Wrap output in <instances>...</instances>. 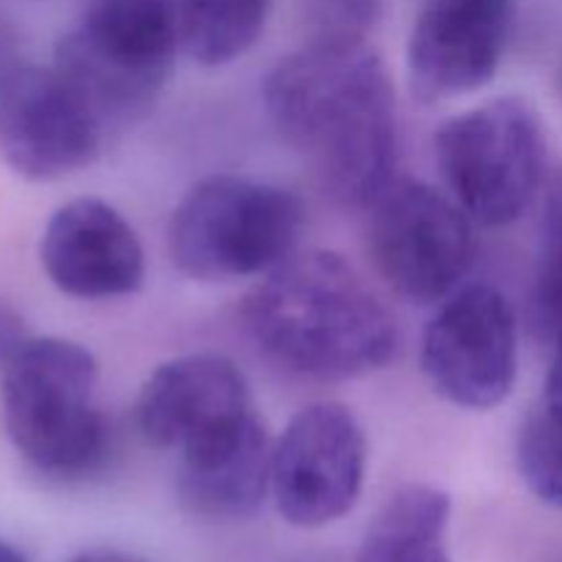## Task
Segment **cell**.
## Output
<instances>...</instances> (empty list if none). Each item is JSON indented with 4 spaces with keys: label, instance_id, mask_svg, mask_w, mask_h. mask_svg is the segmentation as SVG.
I'll use <instances>...</instances> for the list:
<instances>
[{
    "label": "cell",
    "instance_id": "6da1fadb",
    "mask_svg": "<svg viewBox=\"0 0 562 562\" xmlns=\"http://www.w3.org/2000/svg\"><path fill=\"white\" fill-rule=\"evenodd\" d=\"M274 130L344 206H371L395 179V93L360 33L318 31L263 80Z\"/></svg>",
    "mask_w": 562,
    "mask_h": 562
},
{
    "label": "cell",
    "instance_id": "7a4b0ae2",
    "mask_svg": "<svg viewBox=\"0 0 562 562\" xmlns=\"http://www.w3.org/2000/svg\"><path fill=\"white\" fill-rule=\"evenodd\" d=\"M241 316L269 360L316 382L368 376L398 351L387 307L327 250L291 252L245 296Z\"/></svg>",
    "mask_w": 562,
    "mask_h": 562
},
{
    "label": "cell",
    "instance_id": "3957f363",
    "mask_svg": "<svg viewBox=\"0 0 562 562\" xmlns=\"http://www.w3.org/2000/svg\"><path fill=\"white\" fill-rule=\"evenodd\" d=\"M99 366L66 338H27L0 376L5 434L53 481H86L110 459V426L93 404Z\"/></svg>",
    "mask_w": 562,
    "mask_h": 562
},
{
    "label": "cell",
    "instance_id": "277c9868",
    "mask_svg": "<svg viewBox=\"0 0 562 562\" xmlns=\"http://www.w3.org/2000/svg\"><path fill=\"white\" fill-rule=\"evenodd\" d=\"M302 223L305 209L294 192L247 176H209L170 217V258L201 283L256 278L296 252Z\"/></svg>",
    "mask_w": 562,
    "mask_h": 562
},
{
    "label": "cell",
    "instance_id": "5b68a950",
    "mask_svg": "<svg viewBox=\"0 0 562 562\" xmlns=\"http://www.w3.org/2000/svg\"><path fill=\"white\" fill-rule=\"evenodd\" d=\"M181 44L179 0H91L82 22L60 38L55 66L110 121L154 108Z\"/></svg>",
    "mask_w": 562,
    "mask_h": 562
},
{
    "label": "cell",
    "instance_id": "8992f818",
    "mask_svg": "<svg viewBox=\"0 0 562 562\" xmlns=\"http://www.w3.org/2000/svg\"><path fill=\"white\" fill-rule=\"evenodd\" d=\"M434 151L459 206L486 228L516 223L547 176L543 124L521 97L492 99L448 119Z\"/></svg>",
    "mask_w": 562,
    "mask_h": 562
},
{
    "label": "cell",
    "instance_id": "52a82bcc",
    "mask_svg": "<svg viewBox=\"0 0 562 562\" xmlns=\"http://www.w3.org/2000/svg\"><path fill=\"white\" fill-rule=\"evenodd\" d=\"M379 274L415 305L448 300L475 261V228L459 201L420 179H393L371 203Z\"/></svg>",
    "mask_w": 562,
    "mask_h": 562
},
{
    "label": "cell",
    "instance_id": "ba28073f",
    "mask_svg": "<svg viewBox=\"0 0 562 562\" xmlns=\"http://www.w3.org/2000/svg\"><path fill=\"white\" fill-rule=\"evenodd\" d=\"M104 119L60 66L0 75V157L27 181H55L97 162Z\"/></svg>",
    "mask_w": 562,
    "mask_h": 562
},
{
    "label": "cell",
    "instance_id": "9c48e42d",
    "mask_svg": "<svg viewBox=\"0 0 562 562\" xmlns=\"http://www.w3.org/2000/svg\"><path fill=\"white\" fill-rule=\"evenodd\" d=\"M420 366L434 393L464 409H494L519 373V324L505 294L472 283L453 291L423 333Z\"/></svg>",
    "mask_w": 562,
    "mask_h": 562
},
{
    "label": "cell",
    "instance_id": "30bf717a",
    "mask_svg": "<svg viewBox=\"0 0 562 562\" xmlns=\"http://www.w3.org/2000/svg\"><path fill=\"white\" fill-rule=\"evenodd\" d=\"M366 461V434L349 406L338 401L305 406L272 448L278 514L302 530L344 519L360 499Z\"/></svg>",
    "mask_w": 562,
    "mask_h": 562
},
{
    "label": "cell",
    "instance_id": "8fae6325",
    "mask_svg": "<svg viewBox=\"0 0 562 562\" xmlns=\"http://www.w3.org/2000/svg\"><path fill=\"white\" fill-rule=\"evenodd\" d=\"M514 22V0H426L406 47L409 88L434 104L494 80Z\"/></svg>",
    "mask_w": 562,
    "mask_h": 562
},
{
    "label": "cell",
    "instance_id": "7c38bea8",
    "mask_svg": "<svg viewBox=\"0 0 562 562\" xmlns=\"http://www.w3.org/2000/svg\"><path fill=\"white\" fill-rule=\"evenodd\" d=\"M252 412L250 384L225 355H184L162 362L140 387L135 423L151 448L184 450Z\"/></svg>",
    "mask_w": 562,
    "mask_h": 562
},
{
    "label": "cell",
    "instance_id": "4fadbf2b",
    "mask_svg": "<svg viewBox=\"0 0 562 562\" xmlns=\"http://www.w3.org/2000/svg\"><path fill=\"white\" fill-rule=\"evenodd\" d=\"M38 256L49 283L75 300L130 296L146 280L135 228L99 198L64 203L44 228Z\"/></svg>",
    "mask_w": 562,
    "mask_h": 562
},
{
    "label": "cell",
    "instance_id": "5bb4252c",
    "mask_svg": "<svg viewBox=\"0 0 562 562\" xmlns=\"http://www.w3.org/2000/svg\"><path fill=\"white\" fill-rule=\"evenodd\" d=\"M269 492L272 442L256 412L181 450L176 494L198 519H250Z\"/></svg>",
    "mask_w": 562,
    "mask_h": 562
},
{
    "label": "cell",
    "instance_id": "9a60e30c",
    "mask_svg": "<svg viewBox=\"0 0 562 562\" xmlns=\"http://www.w3.org/2000/svg\"><path fill=\"white\" fill-rule=\"evenodd\" d=\"M448 494L412 483L384 503L368 527L355 562H450Z\"/></svg>",
    "mask_w": 562,
    "mask_h": 562
},
{
    "label": "cell",
    "instance_id": "2e32d148",
    "mask_svg": "<svg viewBox=\"0 0 562 562\" xmlns=\"http://www.w3.org/2000/svg\"><path fill=\"white\" fill-rule=\"evenodd\" d=\"M272 0H179L181 47L195 64L241 58L267 25Z\"/></svg>",
    "mask_w": 562,
    "mask_h": 562
},
{
    "label": "cell",
    "instance_id": "e0dca14e",
    "mask_svg": "<svg viewBox=\"0 0 562 562\" xmlns=\"http://www.w3.org/2000/svg\"><path fill=\"white\" fill-rule=\"evenodd\" d=\"M521 481L541 503L562 510V417L536 406L525 417L516 439Z\"/></svg>",
    "mask_w": 562,
    "mask_h": 562
},
{
    "label": "cell",
    "instance_id": "ac0fdd59",
    "mask_svg": "<svg viewBox=\"0 0 562 562\" xmlns=\"http://www.w3.org/2000/svg\"><path fill=\"white\" fill-rule=\"evenodd\" d=\"M532 324L543 340L562 344V170L547 190L543 250L532 285Z\"/></svg>",
    "mask_w": 562,
    "mask_h": 562
},
{
    "label": "cell",
    "instance_id": "d6986e66",
    "mask_svg": "<svg viewBox=\"0 0 562 562\" xmlns=\"http://www.w3.org/2000/svg\"><path fill=\"white\" fill-rule=\"evenodd\" d=\"M379 14V0H318L322 31L329 33H360L371 27Z\"/></svg>",
    "mask_w": 562,
    "mask_h": 562
},
{
    "label": "cell",
    "instance_id": "ffe728a7",
    "mask_svg": "<svg viewBox=\"0 0 562 562\" xmlns=\"http://www.w3.org/2000/svg\"><path fill=\"white\" fill-rule=\"evenodd\" d=\"M27 340L25 322L11 305L0 302V368L11 360L16 349Z\"/></svg>",
    "mask_w": 562,
    "mask_h": 562
},
{
    "label": "cell",
    "instance_id": "44dd1931",
    "mask_svg": "<svg viewBox=\"0 0 562 562\" xmlns=\"http://www.w3.org/2000/svg\"><path fill=\"white\" fill-rule=\"evenodd\" d=\"M543 406L554 415L562 417V344L554 346V360L552 368H549L547 387H543Z\"/></svg>",
    "mask_w": 562,
    "mask_h": 562
},
{
    "label": "cell",
    "instance_id": "7402d4cb",
    "mask_svg": "<svg viewBox=\"0 0 562 562\" xmlns=\"http://www.w3.org/2000/svg\"><path fill=\"white\" fill-rule=\"evenodd\" d=\"M69 562H143V560L135 558V554L119 552V549H91V552L77 554V558Z\"/></svg>",
    "mask_w": 562,
    "mask_h": 562
},
{
    "label": "cell",
    "instance_id": "603a6c76",
    "mask_svg": "<svg viewBox=\"0 0 562 562\" xmlns=\"http://www.w3.org/2000/svg\"><path fill=\"white\" fill-rule=\"evenodd\" d=\"M0 562H27V560L22 558V552H16L11 543L0 541Z\"/></svg>",
    "mask_w": 562,
    "mask_h": 562
}]
</instances>
